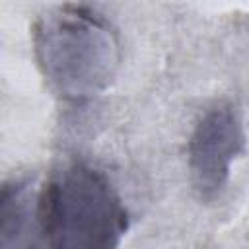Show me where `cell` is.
I'll use <instances>...</instances> for the list:
<instances>
[{"mask_svg": "<svg viewBox=\"0 0 249 249\" xmlns=\"http://www.w3.org/2000/svg\"><path fill=\"white\" fill-rule=\"evenodd\" d=\"M33 43L43 76L66 99L103 91L121 60L113 27L86 6H62L41 16Z\"/></svg>", "mask_w": 249, "mask_h": 249, "instance_id": "1", "label": "cell"}, {"mask_svg": "<svg viewBox=\"0 0 249 249\" xmlns=\"http://www.w3.org/2000/svg\"><path fill=\"white\" fill-rule=\"evenodd\" d=\"M41 220L49 249H119L128 214L111 181L88 163L54 171L41 187Z\"/></svg>", "mask_w": 249, "mask_h": 249, "instance_id": "2", "label": "cell"}, {"mask_svg": "<svg viewBox=\"0 0 249 249\" xmlns=\"http://www.w3.org/2000/svg\"><path fill=\"white\" fill-rule=\"evenodd\" d=\"M243 148V124L231 107H214L200 119L189 142V167L204 198L214 196L226 185L230 165Z\"/></svg>", "mask_w": 249, "mask_h": 249, "instance_id": "3", "label": "cell"}, {"mask_svg": "<svg viewBox=\"0 0 249 249\" xmlns=\"http://www.w3.org/2000/svg\"><path fill=\"white\" fill-rule=\"evenodd\" d=\"M41 189L29 179H14L2 187V249H49L41 206Z\"/></svg>", "mask_w": 249, "mask_h": 249, "instance_id": "4", "label": "cell"}]
</instances>
